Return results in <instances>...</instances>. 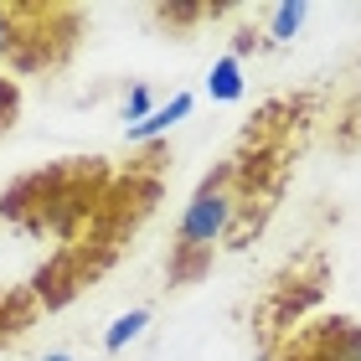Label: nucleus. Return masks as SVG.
Wrapping results in <instances>:
<instances>
[{
	"label": "nucleus",
	"mask_w": 361,
	"mask_h": 361,
	"mask_svg": "<svg viewBox=\"0 0 361 361\" xmlns=\"http://www.w3.org/2000/svg\"><path fill=\"white\" fill-rule=\"evenodd\" d=\"M331 93L325 88H279L258 98L253 114L238 124L227 145V171H233V227H227L222 253H243L269 233L279 217L294 176L305 166V150L325 119Z\"/></svg>",
	"instance_id": "obj_1"
},
{
	"label": "nucleus",
	"mask_w": 361,
	"mask_h": 361,
	"mask_svg": "<svg viewBox=\"0 0 361 361\" xmlns=\"http://www.w3.org/2000/svg\"><path fill=\"white\" fill-rule=\"evenodd\" d=\"M171 140H150V145H129V155H119V176H114L109 196L98 202L88 227L73 243H62L26 274V284L37 289V300L47 315L68 310L78 294H88L119 258L129 253V243L145 233V222L155 217L160 196H166V176H171Z\"/></svg>",
	"instance_id": "obj_2"
},
{
	"label": "nucleus",
	"mask_w": 361,
	"mask_h": 361,
	"mask_svg": "<svg viewBox=\"0 0 361 361\" xmlns=\"http://www.w3.org/2000/svg\"><path fill=\"white\" fill-rule=\"evenodd\" d=\"M114 176H119L114 155H62V160H47V166H31L16 180H6L0 222L21 238L62 248L88 227V217L114 186Z\"/></svg>",
	"instance_id": "obj_3"
},
{
	"label": "nucleus",
	"mask_w": 361,
	"mask_h": 361,
	"mask_svg": "<svg viewBox=\"0 0 361 361\" xmlns=\"http://www.w3.org/2000/svg\"><path fill=\"white\" fill-rule=\"evenodd\" d=\"M331 284H336V258H331L325 243H305V248H294L284 264L264 279V289H258V300L248 310V336H253L258 361H269L279 341L294 336L305 320L320 315Z\"/></svg>",
	"instance_id": "obj_4"
},
{
	"label": "nucleus",
	"mask_w": 361,
	"mask_h": 361,
	"mask_svg": "<svg viewBox=\"0 0 361 361\" xmlns=\"http://www.w3.org/2000/svg\"><path fill=\"white\" fill-rule=\"evenodd\" d=\"M88 37V11L73 0H6V78H57L73 68Z\"/></svg>",
	"instance_id": "obj_5"
},
{
	"label": "nucleus",
	"mask_w": 361,
	"mask_h": 361,
	"mask_svg": "<svg viewBox=\"0 0 361 361\" xmlns=\"http://www.w3.org/2000/svg\"><path fill=\"white\" fill-rule=\"evenodd\" d=\"M227 227H233V171L217 155L202 171V180H196L191 202H186V212H180V222L171 233V248H166V289L171 294L196 289L212 274V264L222 258Z\"/></svg>",
	"instance_id": "obj_6"
},
{
	"label": "nucleus",
	"mask_w": 361,
	"mask_h": 361,
	"mask_svg": "<svg viewBox=\"0 0 361 361\" xmlns=\"http://www.w3.org/2000/svg\"><path fill=\"white\" fill-rule=\"evenodd\" d=\"M269 361H361V320L346 310H320L279 341Z\"/></svg>",
	"instance_id": "obj_7"
},
{
	"label": "nucleus",
	"mask_w": 361,
	"mask_h": 361,
	"mask_svg": "<svg viewBox=\"0 0 361 361\" xmlns=\"http://www.w3.org/2000/svg\"><path fill=\"white\" fill-rule=\"evenodd\" d=\"M42 320H47V310H42L37 289H31L26 279H21V284H11V289H0V351L21 346Z\"/></svg>",
	"instance_id": "obj_8"
},
{
	"label": "nucleus",
	"mask_w": 361,
	"mask_h": 361,
	"mask_svg": "<svg viewBox=\"0 0 361 361\" xmlns=\"http://www.w3.org/2000/svg\"><path fill=\"white\" fill-rule=\"evenodd\" d=\"M227 16H243V11H238V6H212V0H196V6L171 0V6H150V26L166 31V37H176V42H186V37H196L202 26L227 21Z\"/></svg>",
	"instance_id": "obj_9"
},
{
	"label": "nucleus",
	"mask_w": 361,
	"mask_h": 361,
	"mask_svg": "<svg viewBox=\"0 0 361 361\" xmlns=\"http://www.w3.org/2000/svg\"><path fill=\"white\" fill-rule=\"evenodd\" d=\"M325 119H331V145L341 155L361 150V83L336 88V104H325Z\"/></svg>",
	"instance_id": "obj_10"
},
{
	"label": "nucleus",
	"mask_w": 361,
	"mask_h": 361,
	"mask_svg": "<svg viewBox=\"0 0 361 361\" xmlns=\"http://www.w3.org/2000/svg\"><path fill=\"white\" fill-rule=\"evenodd\" d=\"M191 104H196L191 93H176L171 104H166V109H155V114H150L145 124H129V145H150V140H160V135H166L171 124H180V119L191 114Z\"/></svg>",
	"instance_id": "obj_11"
},
{
	"label": "nucleus",
	"mask_w": 361,
	"mask_h": 361,
	"mask_svg": "<svg viewBox=\"0 0 361 361\" xmlns=\"http://www.w3.org/2000/svg\"><path fill=\"white\" fill-rule=\"evenodd\" d=\"M253 16L264 21V37H269V42H289L294 31L305 26L310 6H269V11H253Z\"/></svg>",
	"instance_id": "obj_12"
},
{
	"label": "nucleus",
	"mask_w": 361,
	"mask_h": 361,
	"mask_svg": "<svg viewBox=\"0 0 361 361\" xmlns=\"http://www.w3.org/2000/svg\"><path fill=\"white\" fill-rule=\"evenodd\" d=\"M21 109H26V93H21V83L0 73V140H6L11 129H16V119H21Z\"/></svg>",
	"instance_id": "obj_13"
},
{
	"label": "nucleus",
	"mask_w": 361,
	"mask_h": 361,
	"mask_svg": "<svg viewBox=\"0 0 361 361\" xmlns=\"http://www.w3.org/2000/svg\"><path fill=\"white\" fill-rule=\"evenodd\" d=\"M243 62L233 57V52H227L222 62H217V68H212V78H207V88H212V98H238L243 93Z\"/></svg>",
	"instance_id": "obj_14"
},
{
	"label": "nucleus",
	"mask_w": 361,
	"mask_h": 361,
	"mask_svg": "<svg viewBox=\"0 0 361 361\" xmlns=\"http://www.w3.org/2000/svg\"><path fill=\"white\" fill-rule=\"evenodd\" d=\"M145 320H150V310H129V315H119V320H114V331L104 336V351H109V356L124 351V341H135V336L145 331Z\"/></svg>",
	"instance_id": "obj_15"
},
{
	"label": "nucleus",
	"mask_w": 361,
	"mask_h": 361,
	"mask_svg": "<svg viewBox=\"0 0 361 361\" xmlns=\"http://www.w3.org/2000/svg\"><path fill=\"white\" fill-rule=\"evenodd\" d=\"M52 361H73V356H52Z\"/></svg>",
	"instance_id": "obj_16"
}]
</instances>
